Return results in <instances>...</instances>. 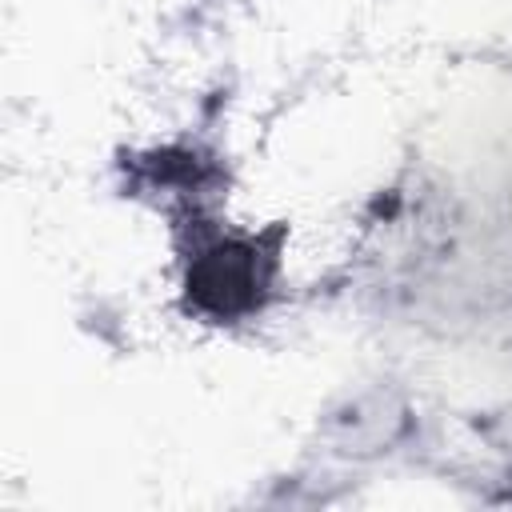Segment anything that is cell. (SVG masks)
<instances>
[{"mask_svg": "<svg viewBox=\"0 0 512 512\" xmlns=\"http://www.w3.org/2000/svg\"><path fill=\"white\" fill-rule=\"evenodd\" d=\"M252 256H256L252 248H216L200 260L188 284L216 312H240L252 304V288H260V272Z\"/></svg>", "mask_w": 512, "mask_h": 512, "instance_id": "1", "label": "cell"}]
</instances>
